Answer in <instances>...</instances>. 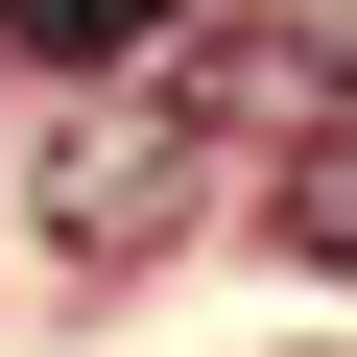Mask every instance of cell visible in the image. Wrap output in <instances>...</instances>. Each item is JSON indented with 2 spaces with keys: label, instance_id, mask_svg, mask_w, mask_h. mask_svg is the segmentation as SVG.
I'll return each mask as SVG.
<instances>
[{
  "label": "cell",
  "instance_id": "obj_1",
  "mask_svg": "<svg viewBox=\"0 0 357 357\" xmlns=\"http://www.w3.org/2000/svg\"><path fill=\"white\" fill-rule=\"evenodd\" d=\"M167 191H191V143H167V119H72V143H48V238H72V262H143Z\"/></svg>",
  "mask_w": 357,
  "mask_h": 357
},
{
  "label": "cell",
  "instance_id": "obj_2",
  "mask_svg": "<svg viewBox=\"0 0 357 357\" xmlns=\"http://www.w3.org/2000/svg\"><path fill=\"white\" fill-rule=\"evenodd\" d=\"M262 238H286L310 286H357V119H310V143H286V191H262Z\"/></svg>",
  "mask_w": 357,
  "mask_h": 357
},
{
  "label": "cell",
  "instance_id": "obj_3",
  "mask_svg": "<svg viewBox=\"0 0 357 357\" xmlns=\"http://www.w3.org/2000/svg\"><path fill=\"white\" fill-rule=\"evenodd\" d=\"M167 24H191V0H0V48H24V72H143Z\"/></svg>",
  "mask_w": 357,
  "mask_h": 357
}]
</instances>
